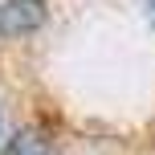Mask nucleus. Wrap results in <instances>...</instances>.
Listing matches in <instances>:
<instances>
[{"mask_svg": "<svg viewBox=\"0 0 155 155\" xmlns=\"http://www.w3.org/2000/svg\"><path fill=\"white\" fill-rule=\"evenodd\" d=\"M45 0H4L0 4V37L16 41V37H29L45 25Z\"/></svg>", "mask_w": 155, "mask_h": 155, "instance_id": "nucleus-1", "label": "nucleus"}, {"mask_svg": "<svg viewBox=\"0 0 155 155\" xmlns=\"http://www.w3.org/2000/svg\"><path fill=\"white\" fill-rule=\"evenodd\" d=\"M147 4V16H151V25H155V0H143Z\"/></svg>", "mask_w": 155, "mask_h": 155, "instance_id": "nucleus-3", "label": "nucleus"}, {"mask_svg": "<svg viewBox=\"0 0 155 155\" xmlns=\"http://www.w3.org/2000/svg\"><path fill=\"white\" fill-rule=\"evenodd\" d=\"M4 155H53V147H49L37 131H21V135L4 147Z\"/></svg>", "mask_w": 155, "mask_h": 155, "instance_id": "nucleus-2", "label": "nucleus"}]
</instances>
